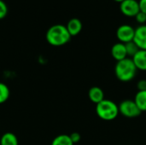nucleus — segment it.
Returning a JSON list of instances; mask_svg holds the SVG:
<instances>
[{"label": "nucleus", "instance_id": "4", "mask_svg": "<svg viewBox=\"0 0 146 145\" xmlns=\"http://www.w3.org/2000/svg\"><path fill=\"white\" fill-rule=\"evenodd\" d=\"M119 112L127 118H136L142 113L134 100H124L119 105Z\"/></svg>", "mask_w": 146, "mask_h": 145}, {"label": "nucleus", "instance_id": "15", "mask_svg": "<svg viewBox=\"0 0 146 145\" xmlns=\"http://www.w3.org/2000/svg\"><path fill=\"white\" fill-rule=\"evenodd\" d=\"M9 96L10 91L9 86L4 83L0 82V105L6 103L9 98Z\"/></svg>", "mask_w": 146, "mask_h": 145}, {"label": "nucleus", "instance_id": "11", "mask_svg": "<svg viewBox=\"0 0 146 145\" xmlns=\"http://www.w3.org/2000/svg\"><path fill=\"white\" fill-rule=\"evenodd\" d=\"M88 97L92 103L98 104L103 100H104V91L98 86H93L88 91Z\"/></svg>", "mask_w": 146, "mask_h": 145}, {"label": "nucleus", "instance_id": "8", "mask_svg": "<svg viewBox=\"0 0 146 145\" xmlns=\"http://www.w3.org/2000/svg\"><path fill=\"white\" fill-rule=\"evenodd\" d=\"M111 55L113 58L117 62L126 59L127 57V53L125 44L121 42L115 44L111 48Z\"/></svg>", "mask_w": 146, "mask_h": 145}, {"label": "nucleus", "instance_id": "5", "mask_svg": "<svg viewBox=\"0 0 146 145\" xmlns=\"http://www.w3.org/2000/svg\"><path fill=\"white\" fill-rule=\"evenodd\" d=\"M134 34L135 29L128 24H123L120 26L116 30V38L121 43L123 44L133 41Z\"/></svg>", "mask_w": 146, "mask_h": 145}, {"label": "nucleus", "instance_id": "20", "mask_svg": "<svg viewBox=\"0 0 146 145\" xmlns=\"http://www.w3.org/2000/svg\"><path fill=\"white\" fill-rule=\"evenodd\" d=\"M137 88L139 91H146V79H141L137 83Z\"/></svg>", "mask_w": 146, "mask_h": 145}, {"label": "nucleus", "instance_id": "19", "mask_svg": "<svg viewBox=\"0 0 146 145\" xmlns=\"http://www.w3.org/2000/svg\"><path fill=\"white\" fill-rule=\"evenodd\" d=\"M69 137H70L72 142L74 143V144L79 143V142L80 141V139H81V136H80V134L78 133V132H73V133H71V134L69 135Z\"/></svg>", "mask_w": 146, "mask_h": 145}, {"label": "nucleus", "instance_id": "2", "mask_svg": "<svg viewBox=\"0 0 146 145\" xmlns=\"http://www.w3.org/2000/svg\"><path fill=\"white\" fill-rule=\"evenodd\" d=\"M137 71L138 69L133 59L128 57L117 62L115 67V74L116 78L122 82H128L133 79L136 76Z\"/></svg>", "mask_w": 146, "mask_h": 145}, {"label": "nucleus", "instance_id": "6", "mask_svg": "<svg viewBox=\"0 0 146 145\" xmlns=\"http://www.w3.org/2000/svg\"><path fill=\"white\" fill-rule=\"evenodd\" d=\"M121 12L128 17H135L140 11L139 3L137 0H124L120 3Z\"/></svg>", "mask_w": 146, "mask_h": 145}, {"label": "nucleus", "instance_id": "12", "mask_svg": "<svg viewBox=\"0 0 146 145\" xmlns=\"http://www.w3.org/2000/svg\"><path fill=\"white\" fill-rule=\"evenodd\" d=\"M0 145H19L18 138L13 132H5L0 138Z\"/></svg>", "mask_w": 146, "mask_h": 145}, {"label": "nucleus", "instance_id": "1", "mask_svg": "<svg viewBox=\"0 0 146 145\" xmlns=\"http://www.w3.org/2000/svg\"><path fill=\"white\" fill-rule=\"evenodd\" d=\"M46 41L52 46H62L69 42L71 36L66 27L62 24L51 26L46 32Z\"/></svg>", "mask_w": 146, "mask_h": 145}, {"label": "nucleus", "instance_id": "22", "mask_svg": "<svg viewBox=\"0 0 146 145\" xmlns=\"http://www.w3.org/2000/svg\"><path fill=\"white\" fill-rule=\"evenodd\" d=\"M114 1H115V2H117V3H121L123 2L124 0H114Z\"/></svg>", "mask_w": 146, "mask_h": 145}, {"label": "nucleus", "instance_id": "17", "mask_svg": "<svg viewBox=\"0 0 146 145\" xmlns=\"http://www.w3.org/2000/svg\"><path fill=\"white\" fill-rule=\"evenodd\" d=\"M8 14V6L3 0H0V20L6 17Z\"/></svg>", "mask_w": 146, "mask_h": 145}, {"label": "nucleus", "instance_id": "7", "mask_svg": "<svg viewBox=\"0 0 146 145\" xmlns=\"http://www.w3.org/2000/svg\"><path fill=\"white\" fill-rule=\"evenodd\" d=\"M133 42L138 45L139 50H146V25H140L135 29Z\"/></svg>", "mask_w": 146, "mask_h": 145}, {"label": "nucleus", "instance_id": "16", "mask_svg": "<svg viewBox=\"0 0 146 145\" xmlns=\"http://www.w3.org/2000/svg\"><path fill=\"white\" fill-rule=\"evenodd\" d=\"M125 46H126L127 56L133 57L139 50V48L138 47V45L133 41H131V42H128V43L125 44Z\"/></svg>", "mask_w": 146, "mask_h": 145}, {"label": "nucleus", "instance_id": "21", "mask_svg": "<svg viewBox=\"0 0 146 145\" xmlns=\"http://www.w3.org/2000/svg\"><path fill=\"white\" fill-rule=\"evenodd\" d=\"M139 8H140V11L144 12L146 14V0H139Z\"/></svg>", "mask_w": 146, "mask_h": 145}, {"label": "nucleus", "instance_id": "3", "mask_svg": "<svg viewBox=\"0 0 146 145\" xmlns=\"http://www.w3.org/2000/svg\"><path fill=\"white\" fill-rule=\"evenodd\" d=\"M96 113L98 116L106 121L115 120L119 115V106L113 101L104 99L96 106Z\"/></svg>", "mask_w": 146, "mask_h": 145}, {"label": "nucleus", "instance_id": "9", "mask_svg": "<svg viewBox=\"0 0 146 145\" xmlns=\"http://www.w3.org/2000/svg\"><path fill=\"white\" fill-rule=\"evenodd\" d=\"M132 59L138 70L146 71V50H139Z\"/></svg>", "mask_w": 146, "mask_h": 145}, {"label": "nucleus", "instance_id": "18", "mask_svg": "<svg viewBox=\"0 0 146 145\" xmlns=\"http://www.w3.org/2000/svg\"><path fill=\"white\" fill-rule=\"evenodd\" d=\"M135 19H136V21L139 23V24H141V25H145V23L146 22V14H145L144 12L142 11H139L137 15L135 16Z\"/></svg>", "mask_w": 146, "mask_h": 145}, {"label": "nucleus", "instance_id": "10", "mask_svg": "<svg viewBox=\"0 0 146 145\" xmlns=\"http://www.w3.org/2000/svg\"><path fill=\"white\" fill-rule=\"evenodd\" d=\"M71 37L78 35L82 30V22L78 18H72L66 26Z\"/></svg>", "mask_w": 146, "mask_h": 145}, {"label": "nucleus", "instance_id": "14", "mask_svg": "<svg viewBox=\"0 0 146 145\" xmlns=\"http://www.w3.org/2000/svg\"><path fill=\"white\" fill-rule=\"evenodd\" d=\"M50 145H74L69 135L61 134L56 136L51 142Z\"/></svg>", "mask_w": 146, "mask_h": 145}, {"label": "nucleus", "instance_id": "13", "mask_svg": "<svg viewBox=\"0 0 146 145\" xmlns=\"http://www.w3.org/2000/svg\"><path fill=\"white\" fill-rule=\"evenodd\" d=\"M134 102L141 112H146V91H138L135 95Z\"/></svg>", "mask_w": 146, "mask_h": 145}]
</instances>
